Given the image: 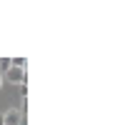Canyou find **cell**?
Returning <instances> with one entry per match:
<instances>
[{"label":"cell","mask_w":133,"mask_h":125,"mask_svg":"<svg viewBox=\"0 0 133 125\" xmlns=\"http://www.w3.org/2000/svg\"><path fill=\"white\" fill-rule=\"evenodd\" d=\"M3 78H5V80H10V83H18V85L28 83V80H25V70H20V68H8Z\"/></svg>","instance_id":"obj_1"},{"label":"cell","mask_w":133,"mask_h":125,"mask_svg":"<svg viewBox=\"0 0 133 125\" xmlns=\"http://www.w3.org/2000/svg\"><path fill=\"white\" fill-rule=\"evenodd\" d=\"M3 123L5 125H20L23 123V113L20 110H5L3 113Z\"/></svg>","instance_id":"obj_2"},{"label":"cell","mask_w":133,"mask_h":125,"mask_svg":"<svg viewBox=\"0 0 133 125\" xmlns=\"http://www.w3.org/2000/svg\"><path fill=\"white\" fill-rule=\"evenodd\" d=\"M10 68H20V70H25V58H13V60H10Z\"/></svg>","instance_id":"obj_3"},{"label":"cell","mask_w":133,"mask_h":125,"mask_svg":"<svg viewBox=\"0 0 133 125\" xmlns=\"http://www.w3.org/2000/svg\"><path fill=\"white\" fill-rule=\"evenodd\" d=\"M20 100H28V83L20 85Z\"/></svg>","instance_id":"obj_4"},{"label":"cell","mask_w":133,"mask_h":125,"mask_svg":"<svg viewBox=\"0 0 133 125\" xmlns=\"http://www.w3.org/2000/svg\"><path fill=\"white\" fill-rule=\"evenodd\" d=\"M3 85H5V78H3V75H0V90H3Z\"/></svg>","instance_id":"obj_5"},{"label":"cell","mask_w":133,"mask_h":125,"mask_svg":"<svg viewBox=\"0 0 133 125\" xmlns=\"http://www.w3.org/2000/svg\"><path fill=\"white\" fill-rule=\"evenodd\" d=\"M0 125H5V123H3V115H0Z\"/></svg>","instance_id":"obj_6"}]
</instances>
